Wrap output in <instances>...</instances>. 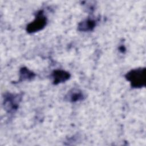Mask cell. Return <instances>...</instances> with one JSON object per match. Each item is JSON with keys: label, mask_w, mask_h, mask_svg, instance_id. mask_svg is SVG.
<instances>
[{"label": "cell", "mask_w": 146, "mask_h": 146, "mask_svg": "<svg viewBox=\"0 0 146 146\" xmlns=\"http://www.w3.org/2000/svg\"><path fill=\"white\" fill-rule=\"evenodd\" d=\"M125 78L134 88H140L145 86V68L140 67L128 71Z\"/></svg>", "instance_id": "6da1fadb"}, {"label": "cell", "mask_w": 146, "mask_h": 146, "mask_svg": "<svg viewBox=\"0 0 146 146\" xmlns=\"http://www.w3.org/2000/svg\"><path fill=\"white\" fill-rule=\"evenodd\" d=\"M22 95L20 94L6 92L3 95V106L6 111L9 113H15L19 108Z\"/></svg>", "instance_id": "7a4b0ae2"}, {"label": "cell", "mask_w": 146, "mask_h": 146, "mask_svg": "<svg viewBox=\"0 0 146 146\" xmlns=\"http://www.w3.org/2000/svg\"><path fill=\"white\" fill-rule=\"evenodd\" d=\"M47 23V18L43 10L39 11L35 19L26 26V31L29 34L35 33L43 30Z\"/></svg>", "instance_id": "3957f363"}, {"label": "cell", "mask_w": 146, "mask_h": 146, "mask_svg": "<svg viewBox=\"0 0 146 146\" xmlns=\"http://www.w3.org/2000/svg\"><path fill=\"white\" fill-rule=\"evenodd\" d=\"M71 76L70 74L63 70H55L51 74V77L52 79V83L55 85L65 82L70 79Z\"/></svg>", "instance_id": "277c9868"}, {"label": "cell", "mask_w": 146, "mask_h": 146, "mask_svg": "<svg viewBox=\"0 0 146 146\" xmlns=\"http://www.w3.org/2000/svg\"><path fill=\"white\" fill-rule=\"evenodd\" d=\"M86 98V95L80 89L74 88L70 90L65 95L64 99L71 103L83 100Z\"/></svg>", "instance_id": "5b68a950"}, {"label": "cell", "mask_w": 146, "mask_h": 146, "mask_svg": "<svg viewBox=\"0 0 146 146\" xmlns=\"http://www.w3.org/2000/svg\"><path fill=\"white\" fill-rule=\"evenodd\" d=\"M96 26V21L92 18H87L80 22L78 26L80 31L87 32L92 31Z\"/></svg>", "instance_id": "8992f818"}, {"label": "cell", "mask_w": 146, "mask_h": 146, "mask_svg": "<svg viewBox=\"0 0 146 146\" xmlns=\"http://www.w3.org/2000/svg\"><path fill=\"white\" fill-rule=\"evenodd\" d=\"M35 76V74L27 67H22L19 70V82L26 80H31Z\"/></svg>", "instance_id": "52a82bcc"}, {"label": "cell", "mask_w": 146, "mask_h": 146, "mask_svg": "<svg viewBox=\"0 0 146 146\" xmlns=\"http://www.w3.org/2000/svg\"><path fill=\"white\" fill-rule=\"evenodd\" d=\"M119 50H120V51L121 52H124V51H125V47H124L123 46H120V47H119Z\"/></svg>", "instance_id": "ba28073f"}]
</instances>
